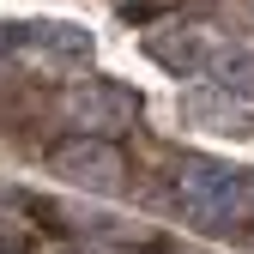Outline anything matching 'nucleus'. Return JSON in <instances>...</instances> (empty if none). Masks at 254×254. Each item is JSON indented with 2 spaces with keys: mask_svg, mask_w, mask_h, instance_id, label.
I'll use <instances>...</instances> for the list:
<instances>
[{
  "mask_svg": "<svg viewBox=\"0 0 254 254\" xmlns=\"http://www.w3.org/2000/svg\"><path fill=\"white\" fill-rule=\"evenodd\" d=\"M182 206L200 218V224H224V218L236 212V176L230 170H212V164H188L182 182H176Z\"/></svg>",
  "mask_w": 254,
  "mask_h": 254,
  "instance_id": "obj_1",
  "label": "nucleus"
}]
</instances>
